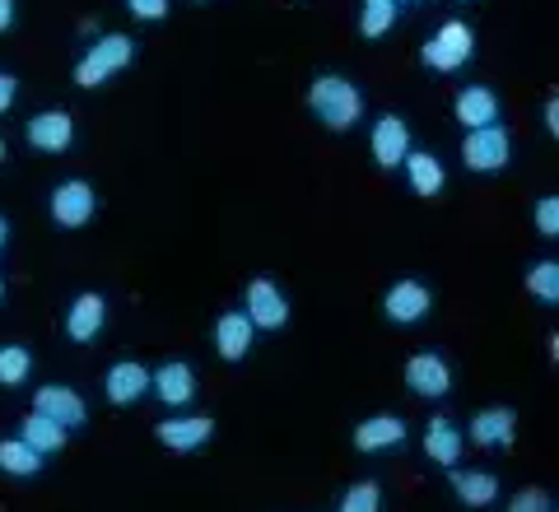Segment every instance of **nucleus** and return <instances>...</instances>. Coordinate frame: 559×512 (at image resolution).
Masks as SVG:
<instances>
[{"instance_id":"obj_1","label":"nucleus","mask_w":559,"mask_h":512,"mask_svg":"<svg viewBox=\"0 0 559 512\" xmlns=\"http://www.w3.org/2000/svg\"><path fill=\"white\" fill-rule=\"evenodd\" d=\"M308 108L318 112L322 127L345 131V127H355V121H359L364 98H359V90H355L349 80H341V75H322V80L308 90Z\"/></svg>"},{"instance_id":"obj_2","label":"nucleus","mask_w":559,"mask_h":512,"mask_svg":"<svg viewBox=\"0 0 559 512\" xmlns=\"http://www.w3.org/2000/svg\"><path fill=\"white\" fill-rule=\"evenodd\" d=\"M131 57H135L131 38H121V33H112V38H98L90 57H84V61L75 66V84H84V90H94V84H103L108 75H117L121 66H131Z\"/></svg>"},{"instance_id":"obj_3","label":"nucleus","mask_w":559,"mask_h":512,"mask_svg":"<svg viewBox=\"0 0 559 512\" xmlns=\"http://www.w3.org/2000/svg\"><path fill=\"white\" fill-rule=\"evenodd\" d=\"M462 158H466V168L471 172H495L509 164V135H503V127H476L466 135V145H462Z\"/></svg>"},{"instance_id":"obj_4","label":"nucleus","mask_w":559,"mask_h":512,"mask_svg":"<svg viewBox=\"0 0 559 512\" xmlns=\"http://www.w3.org/2000/svg\"><path fill=\"white\" fill-rule=\"evenodd\" d=\"M471 47H476L471 28L452 20V24L439 28V38H429V47H425V66H433V70H457V66H466Z\"/></svg>"},{"instance_id":"obj_5","label":"nucleus","mask_w":559,"mask_h":512,"mask_svg":"<svg viewBox=\"0 0 559 512\" xmlns=\"http://www.w3.org/2000/svg\"><path fill=\"white\" fill-rule=\"evenodd\" d=\"M51 219L61 228H80L94 219V187L90 182H61L51 191Z\"/></svg>"},{"instance_id":"obj_6","label":"nucleus","mask_w":559,"mask_h":512,"mask_svg":"<svg viewBox=\"0 0 559 512\" xmlns=\"http://www.w3.org/2000/svg\"><path fill=\"white\" fill-rule=\"evenodd\" d=\"M248 317H252V326H261V331H280L289 322L285 294H280L271 279H252L248 285Z\"/></svg>"},{"instance_id":"obj_7","label":"nucleus","mask_w":559,"mask_h":512,"mask_svg":"<svg viewBox=\"0 0 559 512\" xmlns=\"http://www.w3.org/2000/svg\"><path fill=\"white\" fill-rule=\"evenodd\" d=\"M70 140H75V121H70V112H38L28 121V145L33 150L61 154V150H70Z\"/></svg>"},{"instance_id":"obj_8","label":"nucleus","mask_w":559,"mask_h":512,"mask_svg":"<svg viewBox=\"0 0 559 512\" xmlns=\"http://www.w3.org/2000/svg\"><path fill=\"white\" fill-rule=\"evenodd\" d=\"M513 429H518V410L495 405V410H480L476 419H471V443L476 448H509Z\"/></svg>"},{"instance_id":"obj_9","label":"nucleus","mask_w":559,"mask_h":512,"mask_svg":"<svg viewBox=\"0 0 559 512\" xmlns=\"http://www.w3.org/2000/svg\"><path fill=\"white\" fill-rule=\"evenodd\" d=\"M210 433H215V424L205 415H187V419H164L159 424V443L173 448V452H197L210 443Z\"/></svg>"},{"instance_id":"obj_10","label":"nucleus","mask_w":559,"mask_h":512,"mask_svg":"<svg viewBox=\"0 0 559 512\" xmlns=\"http://www.w3.org/2000/svg\"><path fill=\"white\" fill-rule=\"evenodd\" d=\"M411 154V127L401 117H382L373 127V158L382 168H396Z\"/></svg>"},{"instance_id":"obj_11","label":"nucleus","mask_w":559,"mask_h":512,"mask_svg":"<svg viewBox=\"0 0 559 512\" xmlns=\"http://www.w3.org/2000/svg\"><path fill=\"white\" fill-rule=\"evenodd\" d=\"M406 382H411V392H419V396H443L452 386V373H448V364L439 355H415L406 364Z\"/></svg>"},{"instance_id":"obj_12","label":"nucleus","mask_w":559,"mask_h":512,"mask_svg":"<svg viewBox=\"0 0 559 512\" xmlns=\"http://www.w3.org/2000/svg\"><path fill=\"white\" fill-rule=\"evenodd\" d=\"M33 410L51 415L57 424H66V429L84 424V401H80V392H70V386H43V392L33 396Z\"/></svg>"},{"instance_id":"obj_13","label":"nucleus","mask_w":559,"mask_h":512,"mask_svg":"<svg viewBox=\"0 0 559 512\" xmlns=\"http://www.w3.org/2000/svg\"><path fill=\"white\" fill-rule=\"evenodd\" d=\"M103 317H108V303H103V294H80L75 298V308H70L66 317V331H70V341H94V335L103 331Z\"/></svg>"},{"instance_id":"obj_14","label":"nucleus","mask_w":559,"mask_h":512,"mask_svg":"<svg viewBox=\"0 0 559 512\" xmlns=\"http://www.w3.org/2000/svg\"><path fill=\"white\" fill-rule=\"evenodd\" d=\"M252 317L248 312H224L219 317V326H215V345H219V355L224 359H242L252 349Z\"/></svg>"},{"instance_id":"obj_15","label":"nucleus","mask_w":559,"mask_h":512,"mask_svg":"<svg viewBox=\"0 0 559 512\" xmlns=\"http://www.w3.org/2000/svg\"><path fill=\"white\" fill-rule=\"evenodd\" d=\"M429 289L419 285V279H401V285H392V294H388V317L392 322H419V317L429 312Z\"/></svg>"},{"instance_id":"obj_16","label":"nucleus","mask_w":559,"mask_h":512,"mask_svg":"<svg viewBox=\"0 0 559 512\" xmlns=\"http://www.w3.org/2000/svg\"><path fill=\"white\" fill-rule=\"evenodd\" d=\"M406 438V424L396 415H378V419H364L355 429V448L359 452H382V448H396Z\"/></svg>"},{"instance_id":"obj_17","label":"nucleus","mask_w":559,"mask_h":512,"mask_svg":"<svg viewBox=\"0 0 559 512\" xmlns=\"http://www.w3.org/2000/svg\"><path fill=\"white\" fill-rule=\"evenodd\" d=\"M150 378H154V373H145L140 364H117L112 373H108V401H112V405L140 401V396L150 392Z\"/></svg>"},{"instance_id":"obj_18","label":"nucleus","mask_w":559,"mask_h":512,"mask_svg":"<svg viewBox=\"0 0 559 512\" xmlns=\"http://www.w3.org/2000/svg\"><path fill=\"white\" fill-rule=\"evenodd\" d=\"M20 438L28 448H38L43 456L47 452H61L66 448V424H57L51 415H43V410H33L24 424H20Z\"/></svg>"},{"instance_id":"obj_19","label":"nucleus","mask_w":559,"mask_h":512,"mask_svg":"<svg viewBox=\"0 0 559 512\" xmlns=\"http://www.w3.org/2000/svg\"><path fill=\"white\" fill-rule=\"evenodd\" d=\"M150 382L159 386V396H164L168 405H187L191 396H197V373H191L187 364H164Z\"/></svg>"},{"instance_id":"obj_20","label":"nucleus","mask_w":559,"mask_h":512,"mask_svg":"<svg viewBox=\"0 0 559 512\" xmlns=\"http://www.w3.org/2000/svg\"><path fill=\"white\" fill-rule=\"evenodd\" d=\"M425 452H429L439 466H457V456H462V433H457V424H452V419H433L429 433H425Z\"/></svg>"},{"instance_id":"obj_21","label":"nucleus","mask_w":559,"mask_h":512,"mask_svg":"<svg viewBox=\"0 0 559 512\" xmlns=\"http://www.w3.org/2000/svg\"><path fill=\"white\" fill-rule=\"evenodd\" d=\"M495 117H499V98L489 90H462L457 94V121L462 127L476 131V127H489Z\"/></svg>"},{"instance_id":"obj_22","label":"nucleus","mask_w":559,"mask_h":512,"mask_svg":"<svg viewBox=\"0 0 559 512\" xmlns=\"http://www.w3.org/2000/svg\"><path fill=\"white\" fill-rule=\"evenodd\" d=\"M406 168H411V187L419 191V197H439L443 191V164L433 154H406Z\"/></svg>"},{"instance_id":"obj_23","label":"nucleus","mask_w":559,"mask_h":512,"mask_svg":"<svg viewBox=\"0 0 559 512\" xmlns=\"http://www.w3.org/2000/svg\"><path fill=\"white\" fill-rule=\"evenodd\" d=\"M452 485H457V499L471 503V508H485L499 499V480L485 471H466V475H452Z\"/></svg>"},{"instance_id":"obj_24","label":"nucleus","mask_w":559,"mask_h":512,"mask_svg":"<svg viewBox=\"0 0 559 512\" xmlns=\"http://www.w3.org/2000/svg\"><path fill=\"white\" fill-rule=\"evenodd\" d=\"M38 466H43V452L28 448L24 438H5L0 443V471L5 475H38Z\"/></svg>"},{"instance_id":"obj_25","label":"nucleus","mask_w":559,"mask_h":512,"mask_svg":"<svg viewBox=\"0 0 559 512\" xmlns=\"http://www.w3.org/2000/svg\"><path fill=\"white\" fill-rule=\"evenodd\" d=\"M396 20V0H364V20H359V33L364 38H382Z\"/></svg>"},{"instance_id":"obj_26","label":"nucleus","mask_w":559,"mask_h":512,"mask_svg":"<svg viewBox=\"0 0 559 512\" xmlns=\"http://www.w3.org/2000/svg\"><path fill=\"white\" fill-rule=\"evenodd\" d=\"M28 368H33V359H28L24 345H5V349H0V386H20L28 378Z\"/></svg>"},{"instance_id":"obj_27","label":"nucleus","mask_w":559,"mask_h":512,"mask_svg":"<svg viewBox=\"0 0 559 512\" xmlns=\"http://www.w3.org/2000/svg\"><path fill=\"white\" fill-rule=\"evenodd\" d=\"M527 289L540 298V303H559V266L555 261H540V266L527 275Z\"/></svg>"},{"instance_id":"obj_28","label":"nucleus","mask_w":559,"mask_h":512,"mask_svg":"<svg viewBox=\"0 0 559 512\" xmlns=\"http://www.w3.org/2000/svg\"><path fill=\"white\" fill-rule=\"evenodd\" d=\"M341 508H345V512H378V508H382V489H378L373 480H364V485H355V489L345 493Z\"/></svg>"},{"instance_id":"obj_29","label":"nucleus","mask_w":559,"mask_h":512,"mask_svg":"<svg viewBox=\"0 0 559 512\" xmlns=\"http://www.w3.org/2000/svg\"><path fill=\"white\" fill-rule=\"evenodd\" d=\"M536 228H540L546 238H555V234H559V201H555V197H546V201L536 205Z\"/></svg>"},{"instance_id":"obj_30","label":"nucleus","mask_w":559,"mask_h":512,"mask_svg":"<svg viewBox=\"0 0 559 512\" xmlns=\"http://www.w3.org/2000/svg\"><path fill=\"white\" fill-rule=\"evenodd\" d=\"M513 512H546L550 508V493H540V489H522V493H513V503H509Z\"/></svg>"},{"instance_id":"obj_31","label":"nucleus","mask_w":559,"mask_h":512,"mask_svg":"<svg viewBox=\"0 0 559 512\" xmlns=\"http://www.w3.org/2000/svg\"><path fill=\"white\" fill-rule=\"evenodd\" d=\"M127 10L135 14V20H164L168 0H127Z\"/></svg>"},{"instance_id":"obj_32","label":"nucleus","mask_w":559,"mask_h":512,"mask_svg":"<svg viewBox=\"0 0 559 512\" xmlns=\"http://www.w3.org/2000/svg\"><path fill=\"white\" fill-rule=\"evenodd\" d=\"M14 94H20V84H14V75H0V112H10Z\"/></svg>"},{"instance_id":"obj_33","label":"nucleus","mask_w":559,"mask_h":512,"mask_svg":"<svg viewBox=\"0 0 559 512\" xmlns=\"http://www.w3.org/2000/svg\"><path fill=\"white\" fill-rule=\"evenodd\" d=\"M14 24V0H0V33Z\"/></svg>"},{"instance_id":"obj_34","label":"nucleus","mask_w":559,"mask_h":512,"mask_svg":"<svg viewBox=\"0 0 559 512\" xmlns=\"http://www.w3.org/2000/svg\"><path fill=\"white\" fill-rule=\"evenodd\" d=\"M546 127H550V135H559V103L550 98V108H546Z\"/></svg>"},{"instance_id":"obj_35","label":"nucleus","mask_w":559,"mask_h":512,"mask_svg":"<svg viewBox=\"0 0 559 512\" xmlns=\"http://www.w3.org/2000/svg\"><path fill=\"white\" fill-rule=\"evenodd\" d=\"M5 238H10V228H5V219H0V247H5Z\"/></svg>"},{"instance_id":"obj_36","label":"nucleus","mask_w":559,"mask_h":512,"mask_svg":"<svg viewBox=\"0 0 559 512\" xmlns=\"http://www.w3.org/2000/svg\"><path fill=\"white\" fill-rule=\"evenodd\" d=\"M0 158H5V140H0Z\"/></svg>"},{"instance_id":"obj_37","label":"nucleus","mask_w":559,"mask_h":512,"mask_svg":"<svg viewBox=\"0 0 559 512\" xmlns=\"http://www.w3.org/2000/svg\"><path fill=\"white\" fill-rule=\"evenodd\" d=\"M0 298H5V285H0Z\"/></svg>"}]
</instances>
